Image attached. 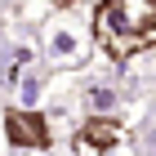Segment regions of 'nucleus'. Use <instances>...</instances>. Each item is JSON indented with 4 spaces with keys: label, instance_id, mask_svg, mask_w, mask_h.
<instances>
[{
    "label": "nucleus",
    "instance_id": "obj_1",
    "mask_svg": "<svg viewBox=\"0 0 156 156\" xmlns=\"http://www.w3.org/2000/svg\"><path fill=\"white\" fill-rule=\"evenodd\" d=\"M94 40L112 62H125L134 54L156 45V0H98L89 18Z\"/></svg>",
    "mask_w": 156,
    "mask_h": 156
},
{
    "label": "nucleus",
    "instance_id": "obj_2",
    "mask_svg": "<svg viewBox=\"0 0 156 156\" xmlns=\"http://www.w3.org/2000/svg\"><path fill=\"white\" fill-rule=\"evenodd\" d=\"M89 49H94L89 31H85L80 23H72L67 13L49 23V31H45V54H49L54 67H80V62L89 58Z\"/></svg>",
    "mask_w": 156,
    "mask_h": 156
},
{
    "label": "nucleus",
    "instance_id": "obj_3",
    "mask_svg": "<svg viewBox=\"0 0 156 156\" xmlns=\"http://www.w3.org/2000/svg\"><path fill=\"white\" fill-rule=\"evenodd\" d=\"M120 143H125V125H120L116 116H89L80 129H76L72 152L76 156H116Z\"/></svg>",
    "mask_w": 156,
    "mask_h": 156
},
{
    "label": "nucleus",
    "instance_id": "obj_4",
    "mask_svg": "<svg viewBox=\"0 0 156 156\" xmlns=\"http://www.w3.org/2000/svg\"><path fill=\"white\" fill-rule=\"evenodd\" d=\"M5 134H9V147L18 152H45L49 147V125L36 107H9L5 112Z\"/></svg>",
    "mask_w": 156,
    "mask_h": 156
},
{
    "label": "nucleus",
    "instance_id": "obj_5",
    "mask_svg": "<svg viewBox=\"0 0 156 156\" xmlns=\"http://www.w3.org/2000/svg\"><path fill=\"white\" fill-rule=\"evenodd\" d=\"M31 58H36V49L31 45H18V49H9V58L0 62V85H18V76L27 72V67H31Z\"/></svg>",
    "mask_w": 156,
    "mask_h": 156
},
{
    "label": "nucleus",
    "instance_id": "obj_6",
    "mask_svg": "<svg viewBox=\"0 0 156 156\" xmlns=\"http://www.w3.org/2000/svg\"><path fill=\"white\" fill-rule=\"evenodd\" d=\"M85 103H89L94 116H112V107H116V89H112V85H89V89H85Z\"/></svg>",
    "mask_w": 156,
    "mask_h": 156
},
{
    "label": "nucleus",
    "instance_id": "obj_7",
    "mask_svg": "<svg viewBox=\"0 0 156 156\" xmlns=\"http://www.w3.org/2000/svg\"><path fill=\"white\" fill-rule=\"evenodd\" d=\"M13 89H18V107H36L40 103V89H45V85H40V76H31V72H23L18 76V85H13Z\"/></svg>",
    "mask_w": 156,
    "mask_h": 156
},
{
    "label": "nucleus",
    "instance_id": "obj_8",
    "mask_svg": "<svg viewBox=\"0 0 156 156\" xmlns=\"http://www.w3.org/2000/svg\"><path fill=\"white\" fill-rule=\"evenodd\" d=\"M49 5H54V9H72L76 0H49Z\"/></svg>",
    "mask_w": 156,
    "mask_h": 156
}]
</instances>
